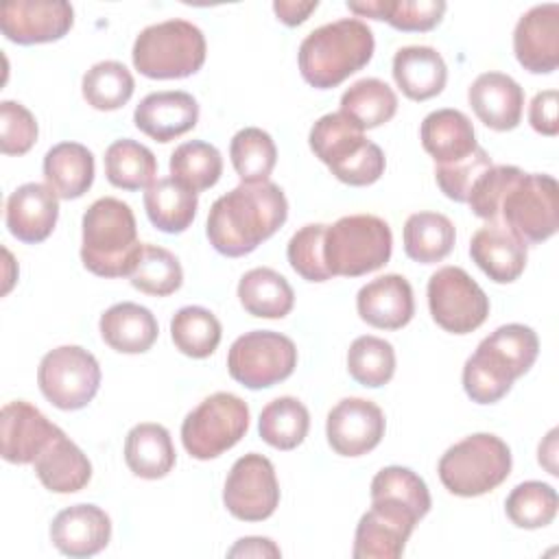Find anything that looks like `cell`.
Segmentation results:
<instances>
[{
  "label": "cell",
  "instance_id": "obj_47",
  "mask_svg": "<svg viewBox=\"0 0 559 559\" xmlns=\"http://www.w3.org/2000/svg\"><path fill=\"white\" fill-rule=\"evenodd\" d=\"M323 223H308L301 229H297L286 247L288 264L297 275H301L308 282H328L332 280V273L328 271L325 258H323V238H325Z\"/></svg>",
  "mask_w": 559,
  "mask_h": 559
},
{
  "label": "cell",
  "instance_id": "obj_6",
  "mask_svg": "<svg viewBox=\"0 0 559 559\" xmlns=\"http://www.w3.org/2000/svg\"><path fill=\"white\" fill-rule=\"evenodd\" d=\"M205 37L188 20H164L146 26L133 41L131 59L148 79H186L205 63Z\"/></svg>",
  "mask_w": 559,
  "mask_h": 559
},
{
  "label": "cell",
  "instance_id": "obj_49",
  "mask_svg": "<svg viewBox=\"0 0 559 559\" xmlns=\"http://www.w3.org/2000/svg\"><path fill=\"white\" fill-rule=\"evenodd\" d=\"M522 173L524 170H520L518 166H489L478 177V181L474 183V188L469 192L467 203H469L472 212L487 223L498 221L500 205H502L509 188L518 181V177Z\"/></svg>",
  "mask_w": 559,
  "mask_h": 559
},
{
  "label": "cell",
  "instance_id": "obj_5",
  "mask_svg": "<svg viewBox=\"0 0 559 559\" xmlns=\"http://www.w3.org/2000/svg\"><path fill=\"white\" fill-rule=\"evenodd\" d=\"M308 144L330 173L347 186H371L386 166L382 148L365 138V129L343 111L321 116L310 129Z\"/></svg>",
  "mask_w": 559,
  "mask_h": 559
},
{
  "label": "cell",
  "instance_id": "obj_13",
  "mask_svg": "<svg viewBox=\"0 0 559 559\" xmlns=\"http://www.w3.org/2000/svg\"><path fill=\"white\" fill-rule=\"evenodd\" d=\"M428 308L439 328L469 334L489 314V297L461 266H441L428 280Z\"/></svg>",
  "mask_w": 559,
  "mask_h": 559
},
{
  "label": "cell",
  "instance_id": "obj_28",
  "mask_svg": "<svg viewBox=\"0 0 559 559\" xmlns=\"http://www.w3.org/2000/svg\"><path fill=\"white\" fill-rule=\"evenodd\" d=\"M98 330L103 341L120 354H142L153 347L159 334L157 319L140 304H114L100 314Z\"/></svg>",
  "mask_w": 559,
  "mask_h": 559
},
{
  "label": "cell",
  "instance_id": "obj_39",
  "mask_svg": "<svg viewBox=\"0 0 559 559\" xmlns=\"http://www.w3.org/2000/svg\"><path fill=\"white\" fill-rule=\"evenodd\" d=\"M221 321L203 306L179 308L170 319V338L190 358L212 356L221 343Z\"/></svg>",
  "mask_w": 559,
  "mask_h": 559
},
{
  "label": "cell",
  "instance_id": "obj_50",
  "mask_svg": "<svg viewBox=\"0 0 559 559\" xmlns=\"http://www.w3.org/2000/svg\"><path fill=\"white\" fill-rule=\"evenodd\" d=\"M37 142L35 116L15 100L0 103V148L4 155H24Z\"/></svg>",
  "mask_w": 559,
  "mask_h": 559
},
{
  "label": "cell",
  "instance_id": "obj_46",
  "mask_svg": "<svg viewBox=\"0 0 559 559\" xmlns=\"http://www.w3.org/2000/svg\"><path fill=\"white\" fill-rule=\"evenodd\" d=\"M389 498L406 504L421 520L430 511V491L421 476L402 465L382 467L371 480V500Z\"/></svg>",
  "mask_w": 559,
  "mask_h": 559
},
{
  "label": "cell",
  "instance_id": "obj_36",
  "mask_svg": "<svg viewBox=\"0 0 559 559\" xmlns=\"http://www.w3.org/2000/svg\"><path fill=\"white\" fill-rule=\"evenodd\" d=\"M105 175L120 190L148 188L157 175V159L144 144L122 138L105 151Z\"/></svg>",
  "mask_w": 559,
  "mask_h": 559
},
{
  "label": "cell",
  "instance_id": "obj_30",
  "mask_svg": "<svg viewBox=\"0 0 559 559\" xmlns=\"http://www.w3.org/2000/svg\"><path fill=\"white\" fill-rule=\"evenodd\" d=\"M46 186L59 199L83 197L94 181V155L79 142H59L44 155Z\"/></svg>",
  "mask_w": 559,
  "mask_h": 559
},
{
  "label": "cell",
  "instance_id": "obj_25",
  "mask_svg": "<svg viewBox=\"0 0 559 559\" xmlns=\"http://www.w3.org/2000/svg\"><path fill=\"white\" fill-rule=\"evenodd\" d=\"M356 310L360 319L373 328L400 330L415 314L413 288L404 275H380L358 290Z\"/></svg>",
  "mask_w": 559,
  "mask_h": 559
},
{
  "label": "cell",
  "instance_id": "obj_8",
  "mask_svg": "<svg viewBox=\"0 0 559 559\" xmlns=\"http://www.w3.org/2000/svg\"><path fill=\"white\" fill-rule=\"evenodd\" d=\"M437 472L450 493L461 498L483 496L511 474V450L500 437L476 432L450 445L439 459Z\"/></svg>",
  "mask_w": 559,
  "mask_h": 559
},
{
  "label": "cell",
  "instance_id": "obj_38",
  "mask_svg": "<svg viewBox=\"0 0 559 559\" xmlns=\"http://www.w3.org/2000/svg\"><path fill=\"white\" fill-rule=\"evenodd\" d=\"M310 428V413L304 402L297 397L284 395L269 402L258 421V430L262 441L277 450H293L297 448Z\"/></svg>",
  "mask_w": 559,
  "mask_h": 559
},
{
  "label": "cell",
  "instance_id": "obj_21",
  "mask_svg": "<svg viewBox=\"0 0 559 559\" xmlns=\"http://www.w3.org/2000/svg\"><path fill=\"white\" fill-rule=\"evenodd\" d=\"M111 539V520L96 504H72L50 524L52 546L68 557H92Z\"/></svg>",
  "mask_w": 559,
  "mask_h": 559
},
{
  "label": "cell",
  "instance_id": "obj_12",
  "mask_svg": "<svg viewBox=\"0 0 559 559\" xmlns=\"http://www.w3.org/2000/svg\"><path fill=\"white\" fill-rule=\"evenodd\" d=\"M37 384L52 406L61 411H79L98 393L100 367L87 349L79 345H61L41 358Z\"/></svg>",
  "mask_w": 559,
  "mask_h": 559
},
{
  "label": "cell",
  "instance_id": "obj_53",
  "mask_svg": "<svg viewBox=\"0 0 559 559\" xmlns=\"http://www.w3.org/2000/svg\"><path fill=\"white\" fill-rule=\"evenodd\" d=\"M229 557H280V548L269 537H242L227 550Z\"/></svg>",
  "mask_w": 559,
  "mask_h": 559
},
{
  "label": "cell",
  "instance_id": "obj_2",
  "mask_svg": "<svg viewBox=\"0 0 559 559\" xmlns=\"http://www.w3.org/2000/svg\"><path fill=\"white\" fill-rule=\"evenodd\" d=\"M539 354L533 328L507 323L485 336L463 365V389L476 404H493L524 376Z\"/></svg>",
  "mask_w": 559,
  "mask_h": 559
},
{
  "label": "cell",
  "instance_id": "obj_24",
  "mask_svg": "<svg viewBox=\"0 0 559 559\" xmlns=\"http://www.w3.org/2000/svg\"><path fill=\"white\" fill-rule=\"evenodd\" d=\"M526 242L504 223H485L469 240V255L478 269L498 284L515 282L526 266Z\"/></svg>",
  "mask_w": 559,
  "mask_h": 559
},
{
  "label": "cell",
  "instance_id": "obj_51",
  "mask_svg": "<svg viewBox=\"0 0 559 559\" xmlns=\"http://www.w3.org/2000/svg\"><path fill=\"white\" fill-rule=\"evenodd\" d=\"M557 90H544L537 92L528 107V122L531 127L548 138H555L559 133V118H557Z\"/></svg>",
  "mask_w": 559,
  "mask_h": 559
},
{
  "label": "cell",
  "instance_id": "obj_31",
  "mask_svg": "<svg viewBox=\"0 0 559 559\" xmlns=\"http://www.w3.org/2000/svg\"><path fill=\"white\" fill-rule=\"evenodd\" d=\"M127 467L146 480L164 478L175 465L170 432L162 424H135L124 439Z\"/></svg>",
  "mask_w": 559,
  "mask_h": 559
},
{
  "label": "cell",
  "instance_id": "obj_54",
  "mask_svg": "<svg viewBox=\"0 0 559 559\" xmlns=\"http://www.w3.org/2000/svg\"><path fill=\"white\" fill-rule=\"evenodd\" d=\"M557 437V435H555ZM555 439L550 441V450H546L544 448V443H539V465H544L552 476H557L559 472H557V465H555Z\"/></svg>",
  "mask_w": 559,
  "mask_h": 559
},
{
  "label": "cell",
  "instance_id": "obj_43",
  "mask_svg": "<svg viewBox=\"0 0 559 559\" xmlns=\"http://www.w3.org/2000/svg\"><path fill=\"white\" fill-rule=\"evenodd\" d=\"M131 286L153 297H168L183 284V271L175 253L159 245H142L135 269L129 275Z\"/></svg>",
  "mask_w": 559,
  "mask_h": 559
},
{
  "label": "cell",
  "instance_id": "obj_11",
  "mask_svg": "<svg viewBox=\"0 0 559 559\" xmlns=\"http://www.w3.org/2000/svg\"><path fill=\"white\" fill-rule=\"evenodd\" d=\"M297 367L295 343L273 330L238 336L227 354L229 376L247 389H266L286 380Z\"/></svg>",
  "mask_w": 559,
  "mask_h": 559
},
{
  "label": "cell",
  "instance_id": "obj_32",
  "mask_svg": "<svg viewBox=\"0 0 559 559\" xmlns=\"http://www.w3.org/2000/svg\"><path fill=\"white\" fill-rule=\"evenodd\" d=\"M197 192L173 177L155 179L144 192L146 216L164 234L186 231L197 216Z\"/></svg>",
  "mask_w": 559,
  "mask_h": 559
},
{
  "label": "cell",
  "instance_id": "obj_48",
  "mask_svg": "<svg viewBox=\"0 0 559 559\" xmlns=\"http://www.w3.org/2000/svg\"><path fill=\"white\" fill-rule=\"evenodd\" d=\"M489 166H493L489 153L483 146H476L474 153H469L467 157H463L459 162L435 166V179H437L439 190L448 199H452L456 203H467L474 183Z\"/></svg>",
  "mask_w": 559,
  "mask_h": 559
},
{
  "label": "cell",
  "instance_id": "obj_9",
  "mask_svg": "<svg viewBox=\"0 0 559 559\" xmlns=\"http://www.w3.org/2000/svg\"><path fill=\"white\" fill-rule=\"evenodd\" d=\"M249 428V406L234 393L218 391L190 411L181 424V443L199 461L234 448Z\"/></svg>",
  "mask_w": 559,
  "mask_h": 559
},
{
  "label": "cell",
  "instance_id": "obj_37",
  "mask_svg": "<svg viewBox=\"0 0 559 559\" xmlns=\"http://www.w3.org/2000/svg\"><path fill=\"white\" fill-rule=\"evenodd\" d=\"M341 111L362 129H376L389 122L397 111V96L380 79H360L341 96Z\"/></svg>",
  "mask_w": 559,
  "mask_h": 559
},
{
  "label": "cell",
  "instance_id": "obj_33",
  "mask_svg": "<svg viewBox=\"0 0 559 559\" xmlns=\"http://www.w3.org/2000/svg\"><path fill=\"white\" fill-rule=\"evenodd\" d=\"M238 299L253 317L282 319L293 310L295 293L284 275L269 266H258L240 277Z\"/></svg>",
  "mask_w": 559,
  "mask_h": 559
},
{
  "label": "cell",
  "instance_id": "obj_3",
  "mask_svg": "<svg viewBox=\"0 0 559 559\" xmlns=\"http://www.w3.org/2000/svg\"><path fill=\"white\" fill-rule=\"evenodd\" d=\"M373 33L358 17H343L310 31L297 52L304 81L317 90L341 85L373 57Z\"/></svg>",
  "mask_w": 559,
  "mask_h": 559
},
{
  "label": "cell",
  "instance_id": "obj_44",
  "mask_svg": "<svg viewBox=\"0 0 559 559\" xmlns=\"http://www.w3.org/2000/svg\"><path fill=\"white\" fill-rule=\"evenodd\" d=\"M349 376L369 389L386 384L395 373V349L380 336H358L347 349Z\"/></svg>",
  "mask_w": 559,
  "mask_h": 559
},
{
  "label": "cell",
  "instance_id": "obj_1",
  "mask_svg": "<svg viewBox=\"0 0 559 559\" xmlns=\"http://www.w3.org/2000/svg\"><path fill=\"white\" fill-rule=\"evenodd\" d=\"M286 216L288 201L277 183H240L212 203L205 234L218 253L240 258L271 238Z\"/></svg>",
  "mask_w": 559,
  "mask_h": 559
},
{
  "label": "cell",
  "instance_id": "obj_17",
  "mask_svg": "<svg viewBox=\"0 0 559 559\" xmlns=\"http://www.w3.org/2000/svg\"><path fill=\"white\" fill-rule=\"evenodd\" d=\"M384 426V413L376 402L365 397H345L328 413L325 435L336 454L360 456L382 441Z\"/></svg>",
  "mask_w": 559,
  "mask_h": 559
},
{
  "label": "cell",
  "instance_id": "obj_52",
  "mask_svg": "<svg viewBox=\"0 0 559 559\" xmlns=\"http://www.w3.org/2000/svg\"><path fill=\"white\" fill-rule=\"evenodd\" d=\"M319 7L317 0H275L273 2V11L277 15L280 22H284L286 26H297L304 24L308 20V15Z\"/></svg>",
  "mask_w": 559,
  "mask_h": 559
},
{
  "label": "cell",
  "instance_id": "obj_20",
  "mask_svg": "<svg viewBox=\"0 0 559 559\" xmlns=\"http://www.w3.org/2000/svg\"><path fill=\"white\" fill-rule=\"evenodd\" d=\"M59 218V197L46 183H22L15 188L4 207V221L11 231L22 242L37 245L46 240Z\"/></svg>",
  "mask_w": 559,
  "mask_h": 559
},
{
  "label": "cell",
  "instance_id": "obj_22",
  "mask_svg": "<svg viewBox=\"0 0 559 559\" xmlns=\"http://www.w3.org/2000/svg\"><path fill=\"white\" fill-rule=\"evenodd\" d=\"M476 118L493 131H511L522 120L524 90L504 72H483L467 90Z\"/></svg>",
  "mask_w": 559,
  "mask_h": 559
},
{
  "label": "cell",
  "instance_id": "obj_35",
  "mask_svg": "<svg viewBox=\"0 0 559 559\" xmlns=\"http://www.w3.org/2000/svg\"><path fill=\"white\" fill-rule=\"evenodd\" d=\"M454 225L439 212H415L404 223V251L421 264L441 262L454 247Z\"/></svg>",
  "mask_w": 559,
  "mask_h": 559
},
{
  "label": "cell",
  "instance_id": "obj_26",
  "mask_svg": "<svg viewBox=\"0 0 559 559\" xmlns=\"http://www.w3.org/2000/svg\"><path fill=\"white\" fill-rule=\"evenodd\" d=\"M35 474L39 483L55 493L81 491L92 478V463L83 450L59 430L50 443L35 459Z\"/></svg>",
  "mask_w": 559,
  "mask_h": 559
},
{
  "label": "cell",
  "instance_id": "obj_18",
  "mask_svg": "<svg viewBox=\"0 0 559 559\" xmlns=\"http://www.w3.org/2000/svg\"><path fill=\"white\" fill-rule=\"evenodd\" d=\"M513 52L533 74L555 72L559 66V4L546 2L528 9L515 24Z\"/></svg>",
  "mask_w": 559,
  "mask_h": 559
},
{
  "label": "cell",
  "instance_id": "obj_41",
  "mask_svg": "<svg viewBox=\"0 0 559 559\" xmlns=\"http://www.w3.org/2000/svg\"><path fill=\"white\" fill-rule=\"evenodd\" d=\"M229 157L242 183H260L269 181L277 162V148L266 131L245 127L231 138Z\"/></svg>",
  "mask_w": 559,
  "mask_h": 559
},
{
  "label": "cell",
  "instance_id": "obj_16",
  "mask_svg": "<svg viewBox=\"0 0 559 559\" xmlns=\"http://www.w3.org/2000/svg\"><path fill=\"white\" fill-rule=\"evenodd\" d=\"M72 24L74 9L63 0H11L0 7L2 35L22 46L57 41Z\"/></svg>",
  "mask_w": 559,
  "mask_h": 559
},
{
  "label": "cell",
  "instance_id": "obj_34",
  "mask_svg": "<svg viewBox=\"0 0 559 559\" xmlns=\"http://www.w3.org/2000/svg\"><path fill=\"white\" fill-rule=\"evenodd\" d=\"M347 9L360 17L384 20L397 31L424 33L441 22L448 4L443 0H367L347 2Z\"/></svg>",
  "mask_w": 559,
  "mask_h": 559
},
{
  "label": "cell",
  "instance_id": "obj_10",
  "mask_svg": "<svg viewBox=\"0 0 559 559\" xmlns=\"http://www.w3.org/2000/svg\"><path fill=\"white\" fill-rule=\"evenodd\" d=\"M496 223H504L526 245L555 236L559 225L557 179L546 173H522L509 188Z\"/></svg>",
  "mask_w": 559,
  "mask_h": 559
},
{
  "label": "cell",
  "instance_id": "obj_42",
  "mask_svg": "<svg viewBox=\"0 0 559 559\" xmlns=\"http://www.w3.org/2000/svg\"><path fill=\"white\" fill-rule=\"evenodd\" d=\"M223 175L221 151L203 140L179 144L170 155V177L194 192L212 188Z\"/></svg>",
  "mask_w": 559,
  "mask_h": 559
},
{
  "label": "cell",
  "instance_id": "obj_19",
  "mask_svg": "<svg viewBox=\"0 0 559 559\" xmlns=\"http://www.w3.org/2000/svg\"><path fill=\"white\" fill-rule=\"evenodd\" d=\"M61 428L48 421V417L24 400H15L2 406L0 413V450L2 459L15 465L35 463L41 450Z\"/></svg>",
  "mask_w": 559,
  "mask_h": 559
},
{
  "label": "cell",
  "instance_id": "obj_40",
  "mask_svg": "<svg viewBox=\"0 0 559 559\" xmlns=\"http://www.w3.org/2000/svg\"><path fill=\"white\" fill-rule=\"evenodd\" d=\"M83 98L98 111H114L129 103L135 81L120 61H98L83 74Z\"/></svg>",
  "mask_w": 559,
  "mask_h": 559
},
{
  "label": "cell",
  "instance_id": "obj_29",
  "mask_svg": "<svg viewBox=\"0 0 559 559\" xmlns=\"http://www.w3.org/2000/svg\"><path fill=\"white\" fill-rule=\"evenodd\" d=\"M393 79L411 100H428L445 87L448 68L430 46H404L393 57Z\"/></svg>",
  "mask_w": 559,
  "mask_h": 559
},
{
  "label": "cell",
  "instance_id": "obj_7",
  "mask_svg": "<svg viewBox=\"0 0 559 559\" xmlns=\"http://www.w3.org/2000/svg\"><path fill=\"white\" fill-rule=\"evenodd\" d=\"M393 234L373 214H349L325 227L323 258L332 277H360L384 266L391 258Z\"/></svg>",
  "mask_w": 559,
  "mask_h": 559
},
{
  "label": "cell",
  "instance_id": "obj_45",
  "mask_svg": "<svg viewBox=\"0 0 559 559\" xmlns=\"http://www.w3.org/2000/svg\"><path fill=\"white\" fill-rule=\"evenodd\" d=\"M557 491L542 480L520 483L518 487H513L504 502L507 518L520 528L548 526L557 515Z\"/></svg>",
  "mask_w": 559,
  "mask_h": 559
},
{
  "label": "cell",
  "instance_id": "obj_4",
  "mask_svg": "<svg viewBox=\"0 0 559 559\" xmlns=\"http://www.w3.org/2000/svg\"><path fill=\"white\" fill-rule=\"evenodd\" d=\"M142 242L133 210L116 199H96L83 214L81 260L100 277H129L140 258Z\"/></svg>",
  "mask_w": 559,
  "mask_h": 559
},
{
  "label": "cell",
  "instance_id": "obj_23",
  "mask_svg": "<svg viewBox=\"0 0 559 559\" xmlns=\"http://www.w3.org/2000/svg\"><path fill=\"white\" fill-rule=\"evenodd\" d=\"M197 120L199 103L192 94L181 90L153 92L144 96L133 111L135 127L155 142H170L188 133L194 129Z\"/></svg>",
  "mask_w": 559,
  "mask_h": 559
},
{
  "label": "cell",
  "instance_id": "obj_14",
  "mask_svg": "<svg viewBox=\"0 0 559 559\" xmlns=\"http://www.w3.org/2000/svg\"><path fill=\"white\" fill-rule=\"evenodd\" d=\"M223 502L242 522H262L280 504V485L273 463L258 452L240 456L225 480Z\"/></svg>",
  "mask_w": 559,
  "mask_h": 559
},
{
  "label": "cell",
  "instance_id": "obj_15",
  "mask_svg": "<svg viewBox=\"0 0 559 559\" xmlns=\"http://www.w3.org/2000/svg\"><path fill=\"white\" fill-rule=\"evenodd\" d=\"M419 522L406 504L389 498L371 500V509L360 518L354 535V559H397Z\"/></svg>",
  "mask_w": 559,
  "mask_h": 559
},
{
  "label": "cell",
  "instance_id": "obj_27",
  "mask_svg": "<svg viewBox=\"0 0 559 559\" xmlns=\"http://www.w3.org/2000/svg\"><path fill=\"white\" fill-rule=\"evenodd\" d=\"M419 138L424 151L435 159V166L459 162L478 146L469 118L450 107L430 111L421 120Z\"/></svg>",
  "mask_w": 559,
  "mask_h": 559
}]
</instances>
